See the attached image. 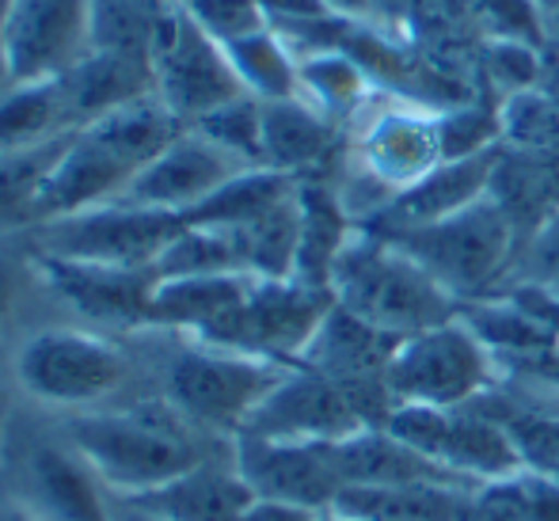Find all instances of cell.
Segmentation results:
<instances>
[{"label": "cell", "instance_id": "6da1fadb", "mask_svg": "<svg viewBox=\"0 0 559 521\" xmlns=\"http://www.w3.org/2000/svg\"><path fill=\"white\" fill-rule=\"evenodd\" d=\"M61 423L118 502L141 499L199 464L228 457L236 446V438L210 434L179 415L153 389L111 407L61 415Z\"/></svg>", "mask_w": 559, "mask_h": 521}, {"label": "cell", "instance_id": "7a4b0ae2", "mask_svg": "<svg viewBox=\"0 0 559 521\" xmlns=\"http://www.w3.org/2000/svg\"><path fill=\"white\" fill-rule=\"evenodd\" d=\"M12 377L27 404L53 415L96 412L148 389L138 335H107L73 320H46L12 339Z\"/></svg>", "mask_w": 559, "mask_h": 521}, {"label": "cell", "instance_id": "3957f363", "mask_svg": "<svg viewBox=\"0 0 559 521\" xmlns=\"http://www.w3.org/2000/svg\"><path fill=\"white\" fill-rule=\"evenodd\" d=\"M138 346L148 369V389L222 438H236L266 392L294 369L164 328L138 331Z\"/></svg>", "mask_w": 559, "mask_h": 521}, {"label": "cell", "instance_id": "277c9868", "mask_svg": "<svg viewBox=\"0 0 559 521\" xmlns=\"http://www.w3.org/2000/svg\"><path fill=\"white\" fill-rule=\"evenodd\" d=\"M0 492L35 521H118V499L69 438L61 415L23 396L0 441Z\"/></svg>", "mask_w": 559, "mask_h": 521}, {"label": "cell", "instance_id": "5b68a950", "mask_svg": "<svg viewBox=\"0 0 559 521\" xmlns=\"http://www.w3.org/2000/svg\"><path fill=\"white\" fill-rule=\"evenodd\" d=\"M332 294L346 312L361 316L392 339H412L461 316L449 297L404 248L369 228H354L332 267Z\"/></svg>", "mask_w": 559, "mask_h": 521}, {"label": "cell", "instance_id": "8992f818", "mask_svg": "<svg viewBox=\"0 0 559 521\" xmlns=\"http://www.w3.org/2000/svg\"><path fill=\"white\" fill-rule=\"evenodd\" d=\"M384 236L396 248H404L461 305L491 297L495 282L507 274V267L518 256V228L495 194L472 202L461 213H449L435 225L400 228V233Z\"/></svg>", "mask_w": 559, "mask_h": 521}, {"label": "cell", "instance_id": "52a82bcc", "mask_svg": "<svg viewBox=\"0 0 559 521\" xmlns=\"http://www.w3.org/2000/svg\"><path fill=\"white\" fill-rule=\"evenodd\" d=\"M392 404L464 407L499 384V362L476 331L453 316L430 331L404 339L384 369Z\"/></svg>", "mask_w": 559, "mask_h": 521}, {"label": "cell", "instance_id": "ba28073f", "mask_svg": "<svg viewBox=\"0 0 559 521\" xmlns=\"http://www.w3.org/2000/svg\"><path fill=\"white\" fill-rule=\"evenodd\" d=\"M183 228L179 213L133 206L118 199L107 206H92L69 217L38 221L27 228V240L38 256L76 259V263H107V267H156L160 251L171 236Z\"/></svg>", "mask_w": 559, "mask_h": 521}, {"label": "cell", "instance_id": "9c48e42d", "mask_svg": "<svg viewBox=\"0 0 559 521\" xmlns=\"http://www.w3.org/2000/svg\"><path fill=\"white\" fill-rule=\"evenodd\" d=\"M332 309L335 294L328 286H309L297 279H255L248 297L199 339L266 362H282V366H297Z\"/></svg>", "mask_w": 559, "mask_h": 521}, {"label": "cell", "instance_id": "30bf717a", "mask_svg": "<svg viewBox=\"0 0 559 521\" xmlns=\"http://www.w3.org/2000/svg\"><path fill=\"white\" fill-rule=\"evenodd\" d=\"M438 110L442 107H427L419 99L381 96L377 92L369 99V107L346 126L350 130L346 164L366 171L369 179H377L396 199L400 191L427 179L445 161Z\"/></svg>", "mask_w": 559, "mask_h": 521}, {"label": "cell", "instance_id": "8fae6325", "mask_svg": "<svg viewBox=\"0 0 559 521\" xmlns=\"http://www.w3.org/2000/svg\"><path fill=\"white\" fill-rule=\"evenodd\" d=\"M153 96L183 126H194L214 107L243 96L225 46L210 38L176 0L153 38Z\"/></svg>", "mask_w": 559, "mask_h": 521}, {"label": "cell", "instance_id": "7c38bea8", "mask_svg": "<svg viewBox=\"0 0 559 521\" xmlns=\"http://www.w3.org/2000/svg\"><path fill=\"white\" fill-rule=\"evenodd\" d=\"M38 271L61 320L84 323L107 335H138L148 328L156 289L153 267H107L38 256Z\"/></svg>", "mask_w": 559, "mask_h": 521}, {"label": "cell", "instance_id": "4fadbf2b", "mask_svg": "<svg viewBox=\"0 0 559 521\" xmlns=\"http://www.w3.org/2000/svg\"><path fill=\"white\" fill-rule=\"evenodd\" d=\"M233 461L255 502H282V507L324 514L343 492V476L332 461V441H278L236 434Z\"/></svg>", "mask_w": 559, "mask_h": 521}, {"label": "cell", "instance_id": "5bb4252c", "mask_svg": "<svg viewBox=\"0 0 559 521\" xmlns=\"http://www.w3.org/2000/svg\"><path fill=\"white\" fill-rule=\"evenodd\" d=\"M0 50L12 84L58 81L92 50L88 0H15Z\"/></svg>", "mask_w": 559, "mask_h": 521}, {"label": "cell", "instance_id": "9a60e30c", "mask_svg": "<svg viewBox=\"0 0 559 521\" xmlns=\"http://www.w3.org/2000/svg\"><path fill=\"white\" fill-rule=\"evenodd\" d=\"M251 164L236 161L233 153H225L222 145H214L210 138H202L199 130L187 126L156 161H148L138 171V179L130 183V191L122 194L133 206L164 210L187 217L194 206L210 199L214 191H222L233 176H240Z\"/></svg>", "mask_w": 559, "mask_h": 521}, {"label": "cell", "instance_id": "2e32d148", "mask_svg": "<svg viewBox=\"0 0 559 521\" xmlns=\"http://www.w3.org/2000/svg\"><path fill=\"white\" fill-rule=\"evenodd\" d=\"M499 164H502V149H487V153L464 156V161H442L427 179L400 191L373 221H366L358 228L384 236V233H400V228L435 225V221L449 217V213L468 210L472 202L491 194Z\"/></svg>", "mask_w": 559, "mask_h": 521}, {"label": "cell", "instance_id": "e0dca14e", "mask_svg": "<svg viewBox=\"0 0 559 521\" xmlns=\"http://www.w3.org/2000/svg\"><path fill=\"white\" fill-rule=\"evenodd\" d=\"M332 461L343 476V487H407V484H435L456 487V492H476V479L445 469L442 461L419 453L384 426H369L350 438L332 441Z\"/></svg>", "mask_w": 559, "mask_h": 521}, {"label": "cell", "instance_id": "ac0fdd59", "mask_svg": "<svg viewBox=\"0 0 559 521\" xmlns=\"http://www.w3.org/2000/svg\"><path fill=\"white\" fill-rule=\"evenodd\" d=\"M133 179H138V168H133V164H126L111 145H104V141L96 138V133L76 130L73 138H69L66 153H61L58 168H53L50 183H46V191H43L38 221L69 217V213L118 202L126 191H130Z\"/></svg>", "mask_w": 559, "mask_h": 521}, {"label": "cell", "instance_id": "d6986e66", "mask_svg": "<svg viewBox=\"0 0 559 521\" xmlns=\"http://www.w3.org/2000/svg\"><path fill=\"white\" fill-rule=\"evenodd\" d=\"M343 126L324 118L309 99H263V168L294 179H332Z\"/></svg>", "mask_w": 559, "mask_h": 521}, {"label": "cell", "instance_id": "ffe728a7", "mask_svg": "<svg viewBox=\"0 0 559 521\" xmlns=\"http://www.w3.org/2000/svg\"><path fill=\"white\" fill-rule=\"evenodd\" d=\"M118 507H133L156 521H248L255 495L228 453Z\"/></svg>", "mask_w": 559, "mask_h": 521}, {"label": "cell", "instance_id": "44dd1931", "mask_svg": "<svg viewBox=\"0 0 559 521\" xmlns=\"http://www.w3.org/2000/svg\"><path fill=\"white\" fill-rule=\"evenodd\" d=\"M396 346L400 339L377 331L373 323L346 312L335 301V309L320 323L297 366L317 369V374L332 377L338 384H350V389H366V384H384V369H389Z\"/></svg>", "mask_w": 559, "mask_h": 521}, {"label": "cell", "instance_id": "7402d4cb", "mask_svg": "<svg viewBox=\"0 0 559 521\" xmlns=\"http://www.w3.org/2000/svg\"><path fill=\"white\" fill-rule=\"evenodd\" d=\"M58 88L73 118V130H84L122 104L153 96V66L126 54L88 50L69 73L58 76Z\"/></svg>", "mask_w": 559, "mask_h": 521}, {"label": "cell", "instance_id": "603a6c76", "mask_svg": "<svg viewBox=\"0 0 559 521\" xmlns=\"http://www.w3.org/2000/svg\"><path fill=\"white\" fill-rule=\"evenodd\" d=\"M251 274H194V279H156L148 328L206 335L248 297Z\"/></svg>", "mask_w": 559, "mask_h": 521}, {"label": "cell", "instance_id": "cb8c5ba5", "mask_svg": "<svg viewBox=\"0 0 559 521\" xmlns=\"http://www.w3.org/2000/svg\"><path fill=\"white\" fill-rule=\"evenodd\" d=\"M461 320L476 331V339L495 354L502 369H522L533 362L548 358L559 346V339L545 328L540 320H533L514 297L499 294V297H479V301H464L461 305Z\"/></svg>", "mask_w": 559, "mask_h": 521}, {"label": "cell", "instance_id": "d4e9b609", "mask_svg": "<svg viewBox=\"0 0 559 521\" xmlns=\"http://www.w3.org/2000/svg\"><path fill=\"white\" fill-rule=\"evenodd\" d=\"M46 320H61V316L46 294L27 233L0 236V343H12Z\"/></svg>", "mask_w": 559, "mask_h": 521}, {"label": "cell", "instance_id": "484cf974", "mask_svg": "<svg viewBox=\"0 0 559 521\" xmlns=\"http://www.w3.org/2000/svg\"><path fill=\"white\" fill-rule=\"evenodd\" d=\"M297 96L346 130L377 96V84L346 50H317L297 58Z\"/></svg>", "mask_w": 559, "mask_h": 521}, {"label": "cell", "instance_id": "4316f807", "mask_svg": "<svg viewBox=\"0 0 559 521\" xmlns=\"http://www.w3.org/2000/svg\"><path fill=\"white\" fill-rule=\"evenodd\" d=\"M472 492L435 484L407 487H343L335 514L354 521H461Z\"/></svg>", "mask_w": 559, "mask_h": 521}, {"label": "cell", "instance_id": "83f0119b", "mask_svg": "<svg viewBox=\"0 0 559 521\" xmlns=\"http://www.w3.org/2000/svg\"><path fill=\"white\" fill-rule=\"evenodd\" d=\"M69 138L73 133L46 141V145L0 153V236L35 228L38 202H43V191L50 183L53 168H58L61 153H66Z\"/></svg>", "mask_w": 559, "mask_h": 521}, {"label": "cell", "instance_id": "f1b7e54d", "mask_svg": "<svg viewBox=\"0 0 559 521\" xmlns=\"http://www.w3.org/2000/svg\"><path fill=\"white\" fill-rule=\"evenodd\" d=\"M66 133L76 130L66 99H61L58 81L12 84L0 96V153L46 145V141H58Z\"/></svg>", "mask_w": 559, "mask_h": 521}, {"label": "cell", "instance_id": "f546056e", "mask_svg": "<svg viewBox=\"0 0 559 521\" xmlns=\"http://www.w3.org/2000/svg\"><path fill=\"white\" fill-rule=\"evenodd\" d=\"M228 66L248 96L289 99L297 96V54L274 27H259L243 38L225 43Z\"/></svg>", "mask_w": 559, "mask_h": 521}, {"label": "cell", "instance_id": "4dcf8cb0", "mask_svg": "<svg viewBox=\"0 0 559 521\" xmlns=\"http://www.w3.org/2000/svg\"><path fill=\"white\" fill-rule=\"evenodd\" d=\"M297 191L294 176H282L274 168H243L240 176H233L222 191L210 194L202 206H194L183 221L191 225H217V228H240L248 221H255L259 213H266L278 202H286Z\"/></svg>", "mask_w": 559, "mask_h": 521}, {"label": "cell", "instance_id": "1f68e13d", "mask_svg": "<svg viewBox=\"0 0 559 521\" xmlns=\"http://www.w3.org/2000/svg\"><path fill=\"white\" fill-rule=\"evenodd\" d=\"M171 0H88L92 50H111L153 66V38Z\"/></svg>", "mask_w": 559, "mask_h": 521}, {"label": "cell", "instance_id": "d6a6232c", "mask_svg": "<svg viewBox=\"0 0 559 521\" xmlns=\"http://www.w3.org/2000/svg\"><path fill=\"white\" fill-rule=\"evenodd\" d=\"M156 279H194V274H248L240 259V244L228 228L191 225L183 221L171 244L156 259Z\"/></svg>", "mask_w": 559, "mask_h": 521}, {"label": "cell", "instance_id": "836d02e7", "mask_svg": "<svg viewBox=\"0 0 559 521\" xmlns=\"http://www.w3.org/2000/svg\"><path fill=\"white\" fill-rule=\"evenodd\" d=\"M191 130H199L214 145H222L236 161L251 164V168H263V99L243 92V96L214 107L206 118H199Z\"/></svg>", "mask_w": 559, "mask_h": 521}, {"label": "cell", "instance_id": "e575fe53", "mask_svg": "<svg viewBox=\"0 0 559 521\" xmlns=\"http://www.w3.org/2000/svg\"><path fill=\"white\" fill-rule=\"evenodd\" d=\"M499 126H502V141L518 149H556L559 145V104L552 96L537 88H522L510 92L499 104Z\"/></svg>", "mask_w": 559, "mask_h": 521}, {"label": "cell", "instance_id": "d590c367", "mask_svg": "<svg viewBox=\"0 0 559 521\" xmlns=\"http://www.w3.org/2000/svg\"><path fill=\"white\" fill-rule=\"evenodd\" d=\"M461 4L487 31V38L525 43V46H537V50L552 38L548 15L537 0H461Z\"/></svg>", "mask_w": 559, "mask_h": 521}, {"label": "cell", "instance_id": "8d00e7d4", "mask_svg": "<svg viewBox=\"0 0 559 521\" xmlns=\"http://www.w3.org/2000/svg\"><path fill=\"white\" fill-rule=\"evenodd\" d=\"M438 130H442V153L445 161H464V156L499 149L502 126L499 107H479V104H449L438 110Z\"/></svg>", "mask_w": 559, "mask_h": 521}, {"label": "cell", "instance_id": "74e56055", "mask_svg": "<svg viewBox=\"0 0 559 521\" xmlns=\"http://www.w3.org/2000/svg\"><path fill=\"white\" fill-rule=\"evenodd\" d=\"M176 4L222 46L266 27V15L259 8V0H176Z\"/></svg>", "mask_w": 559, "mask_h": 521}, {"label": "cell", "instance_id": "f35d334b", "mask_svg": "<svg viewBox=\"0 0 559 521\" xmlns=\"http://www.w3.org/2000/svg\"><path fill=\"white\" fill-rule=\"evenodd\" d=\"M518 282H537V286H556L559 282V210L548 213L525 240L518 256Z\"/></svg>", "mask_w": 559, "mask_h": 521}, {"label": "cell", "instance_id": "ab89813d", "mask_svg": "<svg viewBox=\"0 0 559 521\" xmlns=\"http://www.w3.org/2000/svg\"><path fill=\"white\" fill-rule=\"evenodd\" d=\"M487 66H491L495 84L507 88V96L522 88H537L540 50L525 43H499V38H491V46H487Z\"/></svg>", "mask_w": 559, "mask_h": 521}, {"label": "cell", "instance_id": "60d3db41", "mask_svg": "<svg viewBox=\"0 0 559 521\" xmlns=\"http://www.w3.org/2000/svg\"><path fill=\"white\" fill-rule=\"evenodd\" d=\"M461 521H530L522 492H518V476L476 487L468 495V507H464Z\"/></svg>", "mask_w": 559, "mask_h": 521}, {"label": "cell", "instance_id": "b9f144b4", "mask_svg": "<svg viewBox=\"0 0 559 521\" xmlns=\"http://www.w3.org/2000/svg\"><path fill=\"white\" fill-rule=\"evenodd\" d=\"M266 15V27H274L278 35H294V31L309 27V23L332 20L335 12H328L324 0H259Z\"/></svg>", "mask_w": 559, "mask_h": 521}, {"label": "cell", "instance_id": "7bdbcfd3", "mask_svg": "<svg viewBox=\"0 0 559 521\" xmlns=\"http://www.w3.org/2000/svg\"><path fill=\"white\" fill-rule=\"evenodd\" d=\"M518 492H522L525 514L530 521H559V484L537 472H522L518 476Z\"/></svg>", "mask_w": 559, "mask_h": 521}, {"label": "cell", "instance_id": "ee69618b", "mask_svg": "<svg viewBox=\"0 0 559 521\" xmlns=\"http://www.w3.org/2000/svg\"><path fill=\"white\" fill-rule=\"evenodd\" d=\"M15 404H20V389L12 377V343H0V441H4L8 418H12Z\"/></svg>", "mask_w": 559, "mask_h": 521}, {"label": "cell", "instance_id": "f6af8a7d", "mask_svg": "<svg viewBox=\"0 0 559 521\" xmlns=\"http://www.w3.org/2000/svg\"><path fill=\"white\" fill-rule=\"evenodd\" d=\"M248 521H317V514L301 507H282V502H255Z\"/></svg>", "mask_w": 559, "mask_h": 521}, {"label": "cell", "instance_id": "bcb514c9", "mask_svg": "<svg viewBox=\"0 0 559 521\" xmlns=\"http://www.w3.org/2000/svg\"><path fill=\"white\" fill-rule=\"evenodd\" d=\"M328 12L343 15V20H373L377 15V0H324Z\"/></svg>", "mask_w": 559, "mask_h": 521}, {"label": "cell", "instance_id": "7dc6e473", "mask_svg": "<svg viewBox=\"0 0 559 521\" xmlns=\"http://www.w3.org/2000/svg\"><path fill=\"white\" fill-rule=\"evenodd\" d=\"M522 369H530V374H537V377H545V381H552L556 389H559V346L548 358H540V362H533V366H522ZM502 374H510V369H502Z\"/></svg>", "mask_w": 559, "mask_h": 521}, {"label": "cell", "instance_id": "c3c4849f", "mask_svg": "<svg viewBox=\"0 0 559 521\" xmlns=\"http://www.w3.org/2000/svg\"><path fill=\"white\" fill-rule=\"evenodd\" d=\"M0 521H35V518H31L27 510L20 507V502L8 499V495L0 492Z\"/></svg>", "mask_w": 559, "mask_h": 521}, {"label": "cell", "instance_id": "681fc988", "mask_svg": "<svg viewBox=\"0 0 559 521\" xmlns=\"http://www.w3.org/2000/svg\"><path fill=\"white\" fill-rule=\"evenodd\" d=\"M540 8H545V15H548V27H552V35H556V27H559V0H537Z\"/></svg>", "mask_w": 559, "mask_h": 521}, {"label": "cell", "instance_id": "f907efd6", "mask_svg": "<svg viewBox=\"0 0 559 521\" xmlns=\"http://www.w3.org/2000/svg\"><path fill=\"white\" fill-rule=\"evenodd\" d=\"M118 521H156V518L141 514V510H133V507H118Z\"/></svg>", "mask_w": 559, "mask_h": 521}, {"label": "cell", "instance_id": "816d5d0a", "mask_svg": "<svg viewBox=\"0 0 559 521\" xmlns=\"http://www.w3.org/2000/svg\"><path fill=\"white\" fill-rule=\"evenodd\" d=\"M12 88V73H8V61H4V50H0V96Z\"/></svg>", "mask_w": 559, "mask_h": 521}, {"label": "cell", "instance_id": "f5cc1de1", "mask_svg": "<svg viewBox=\"0 0 559 521\" xmlns=\"http://www.w3.org/2000/svg\"><path fill=\"white\" fill-rule=\"evenodd\" d=\"M12 8H15V0H0V31H4L8 15H12Z\"/></svg>", "mask_w": 559, "mask_h": 521}, {"label": "cell", "instance_id": "db71d44e", "mask_svg": "<svg viewBox=\"0 0 559 521\" xmlns=\"http://www.w3.org/2000/svg\"><path fill=\"white\" fill-rule=\"evenodd\" d=\"M317 521H354V518H343V514H335V510H324V514H317Z\"/></svg>", "mask_w": 559, "mask_h": 521}, {"label": "cell", "instance_id": "11a10c76", "mask_svg": "<svg viewBox=\"0 0 559 521\" xmlns=\"http://www.w3.org/2000/svg\"><path fill=\"white\" fill-rule=\"evenodd\" d=\"M552 289H556V294H559V282H556V286H552Z\"/></svg>", "mask_w": 559, "mask_h": 521}]
</instances>
